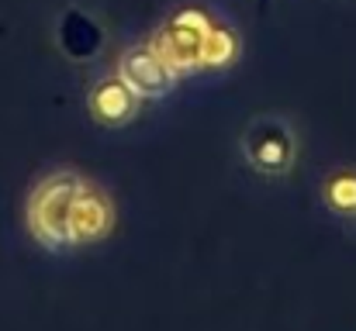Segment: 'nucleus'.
<instances>
[{
    "label": "nucleus",
    "mask_w": 356,
    "mask_h": 331,
    "mask_svg": "<svg viewBox=\"0 0 356 331\" xmlns=\"http://www.w3.org/2000/svg\"><path fill=\"white\" fill-rule=\"evenodd\" d=\"M87 173L76 166H49L38 173L24 194L21 224L28 241L45 255H73L70 248V211Z\"/></svg>",
    "instance_id": "obj_1"
},
{
    "label": "nucleus",
    "mask_w": 356,
    "mask_h": 331,
    "mask_svg": "<svg viewBox=\"0 0 356 331\" xmlns=\"http://www.w3.org/2000/svg\"><path fill=\"white\" fill-rule=\"evenodd\" d=\"M298 155H301L298 128L280 110H263L249 117V124L238 135V159L259 180H270V183L287 180L298 166Z\"/></svg>",
    "instance_id": "obj_2"
},
{
    "label": "nucleus",
    "mask_w": 356,
    "mask_h": 331,
    "mask_svg": "<svg viewBox=\"0 0 356 331\" xmlns=\"http://www.w3.org/2000/svg\"><path fill=\"white\" fill-rule=\"evenodd\" d=\"M218 21V10L211 3H201V0H180L173 3L159 28L149 35L159 52L173 62V69L184 76V80H197V62H201V49H204V38L208 31L215 28Z\"/></svg>",
    "instance_id": "obj_3"
},
{
    "label": "nucleus",
    "mask_w": 356,
    "mask_h": 331,
    "mask_svg": "<svg viewBox=\"0 0 356 331\" xmlns=\"http://www.w3.org/2000/svg\"><path fill=\"white\" fill-rule=\"evenodd\" d=\"M115 73L149 104V101H170L187 80L173 69V62L159 52L152 38H142L128 45L115 62Z\"/></svg>",
    "instance_id": "obj_4"
},
{
    "label": "nucleus",
    "mask_w": 356,
    "mask_h": 331,
    "mask_svg": "<svg viewBox=\"0 0 356 331\" xmlns=\"http://www.w3.org/2000/svg\"><path fill=\"white\" fill-rule=\"evenodd\" d=\"M115 228H118V204L111 190L87 176L70 211V248L73 252L97 248L115 235Z\"/></svg>",
    "instance_id": "obj_5"
},
{
    "label": "nucleus",
    "mask_w": 356,
    "mask_h": 331,
    "mask_svg": "<svg viewBox=\"0 0 356 331\" xmlns=\"http://www.w3.org/2000/svg\"><path fill=\"white\" fill-rule=\"evenodd\" d=\"M83 108H87V117L101 131H124V128H131L142 117L145 101L121 80L115 69H104V73H97L87 83Z\"/></svg>",
    "instance_id": "obj_6"
},
{
    "label": "nucleus",
    "mask_w": 356,
    "mask_h": 331,
    "mask_svg": "<svg viewBox=\"0 0 356 331\" xmlns=\"http://www.w3.org/2000/svg\"><path fill=\"white\" fill-rule=\"evenodd\" d=\"M318 207L336 224H356V162H336L322 173Z\"/></svg>",
    "instance_id": "obj_7"
},
{
    "label": "nucleus",
    "mask_w": 356,
    "mask_h": 331,
    "mask_svg": "<svg viewBox=\"0 0 356 331\" xmlns=\"http://www.w3.org/2000/svg\"><path fill=\"white\" fill-rule=\"evenodd\" d=\"M242 35L238 28L225 17L218 14L215 28L208 31L204 38V49H201V62H197V76H225L232 73L238 62H242Z\"/></svg>",
    "instance_id": "obj_8"
},
{
    "label": "nucleus",
    "mask_w": 356,
    "mask_h": 331,
    "mask_svg": "<svg viewBox=\"0 0 356 331\" xmlns=\"http://www.w3.org/2000/svg\"><path fill=\"white\" fill-rule=\"evenodd\" d=\"M353 228H356V224H353Z\"/></svg>",
    "instance_id": "obj_9"
}]
</instances>
